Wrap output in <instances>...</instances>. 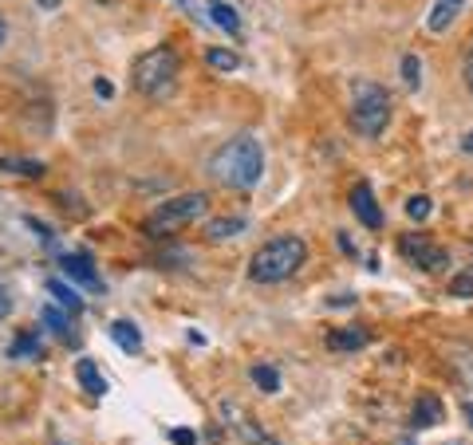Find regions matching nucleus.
Listing matches in <instances>:
<instances>
[{
    "instance_id": "obj_1",
    "label": "nucleus",
    "mask_w": 473,
    "mask_h": 445,
    "mask_svg": "<svg viewBox=\"0 0 473 445\" xmlns=\"http://www.w3.org/2000/svg\"><path fill=\"white\" fill-rule=\"evenodd\" d=\"M209 174L229 189H253L260 182V174H265V150H260V142L253 135H236L213 150Z\"/></svg>"
},
{
    "instance_id": "obj_2",
    "label": "nucleus",
    "mask_w": 473,
    "mask_h": 445,
    "mask_svg": "<svg viewBox=\"0 0 473 445\" xmlns=\"http://www.w3.org/2000/svg\"><path fill=\"white\" fill-rule=\"evenodd\" d=\"M304 260H307V245L300 237H272L253 252L248 276H253L257 284H280V280L300 272Z\"/></svg>"
},
{
    "instance_id": "obj_3",
    "label": "nucleus",
    "mask_w": 473,
    "mask_h": 445,
    "mask_svg": "<svg viewBox=\"0 0 473 445\" xmlns=\"http://www.w3.org/2000/svg\"><path fill=\"white\" fill-rule=\"evenodd\" d=\"M351 126L363 138H383L390 126V91L375 79H355L351 83Z\"/></svg>"
},
{
    "instance_id": "obj_4",
    "label": "nucleus",
    "mask_w": 473,
    "mask_h": 445,
    "mask_svg": "<svg viewBox=\"0 0 473 445\" xmlns=\"http://www.w3.org/2000/svg\"><path fill=\"white\" fill-rule=\"evenodd\" d=\"M177 64H182V59H177L170 44L150 47V52L135 64V91L150 95V99H166L177 83Z\"/></svg>"
},
{
    "instance_id": "obj_5",
    "label": "nucleus",
    "mask_w": 473,
    "mask_h": 445,
    "mask_svg": "<svg viewBox=\"0 0 473 445\" xmlns=\"http://www.w3.org/2000/svg\"><path fill=\"white\" fill-rule=\"evenodd\" d=\"M206 213H209V197L206 194H177L170 201H162L142 228H146V237H170V233H177V228L201 221Z\"/></svg>"
},
{
    "instance_id": "obj_6",
    "label": "nucleus",
    "mask_w": 473,
    "mask_h": 445,
    "mask_svg": "<svg viewBox=\"0 0 473 445\" xmlns=\"http://www.w3.org/2000/svg\"><path fill=\"white\" fill-rule=\"evenodd\" d=\"M398 252L407 257L414 268H422V272H446L449 268V257H446V248L442 245H434L426 233H407V237H398Z\"/></svg>"
},
{
    "instance_id": "obj_7",
    "label": "nucleus",
    "mask_w": 473,
    "mask_h": 445,
    "mask_svg": "<svg viewBox=\"0 0 473 445\" xmlns=\"http://www.w3.org/2000/svg\"><path fill=\"white\" fill-rule=\"evenodd\" d=\"M59 268H64L75 284L91 288V292H103V280H99V272H95V260L87 252H64V257H59Z\"/></svg>"
},
{
    "instance_id": "obj_8",
    "label": "nucleus",
    "mask_w": 473,
    "mask_h": 445,
    "mask_svg": "<svg viewBox=\"0 0 473 445\" xmlns=\"http://www.w3.org/2000/svg\"><path fill=\"white\" fill-rule=\"evenodd\" d=\"M351 213H355V217H359L367 228H383V209H378V201H375V194H371V186H355L351 189Z\"/></svg>"
},
{
    "instance_id": "obj_9",
    "label": "nucleus",
    "mask_w": 473,
    "mask_h": 445,
    "mask_svg": "<svg viewBox=\"0 0 473 445\" xmlns=\"http://www.w3.org/2000/svg\"><path fill=\"white\" fill-rule=\"evenodd\" d=\"M461 8H466V0H434V8L426 12V28H430L434 35H442L449 24L461 16Z\"/></svg>"
},
{
    "instance_id": "obj_10",
    "label": "nucleus",
    "mask_w": 473,
    "mask_h": 445,
    "mask_svg": "<svg viewBox=\"0 0 473 445\" xmlns=\"http://www.w3.org/2000/svg\"><path fill=\"white\" fill-rule=\"evenodd\" d=\"M442 399L438 394H422L418 402H414V430H434V426H442Z\"/></svg>"
},
{
    "instance_id": "obj_11",
    "label": "nucleus",
    "mask_w": 473,
    "mask_h": 445,
    "mask_svg": "<svg viewBox=\"0 0 473 445\" xmlns=\"http://www.w3.org/2000/svg\"><path fill=\"white\" fill-rule=\"evenodd\" d=\"M367 343H371V335L359 331V328H339V331H327V351H339V355L363 351Z\"/></svg>"
},
{
    "instance_id": "obj_12",
    "label": "nucleus",
    "mask_w": 473,
    "mask_h": 445,
    "mask_svg": "<svg viewBox=\"0 0 473 445\" xmlns=\"http://www.w3.org/2000/svg\"><path fill=\"white\" fill-rule=\"evenodd\" d=\"M75 379H79V387L87 390L91 399H103L106 387H111V382L103 379V370H99V363H95V359H79V363H75Z\"/></svg>"
},
{
    "instance_id": "obj_13",
    "label": "nucleus",
    "mask_w": 473,
    "mask_h": 445,
    "mask_svg": "<svg viewBox=\"0 0 473 445\" xmlns=\"http://www.w3.org/2000/svg\"><path fill=\"white\" fill-rule=\"evenodd\" d=\"M106 331H111V339L123 347L126 355H142V331L130 319H111V328H106Z\"/></svg>"
},
{
    "instance_id": "obj_14",
    "label": "nucleus",
    "mask_w": 473,
    "mask_h": 445,
    "mask_svg": "<svg viewBox=\"0 0 473 445\" xmlns=\"http://www.w3.org/2000/svg\"><path fill=\"white\" fill-rule=\"evenodd\" d=\"M40 319H44V328H52V331H55L64 343H75V331H71V319H67V311H64V308H55V304H44Z\"/></svg>"
},
{
    "instance_id": "obj_15",
    "label": "nucleus",
    "mask_w": 473,
    "mask_h": 445,
    "mask_svg": "<svg viewBox=\"0 0 473 445\" xmlns=\"http://www.w3.org/2000/svg\"><path fill=\"white\" fill-rule=\"evenodd\" d=\"M47 296H52L64 311H71V316H79V311H83V299H79V292H71L67 280H55V276H52V280H47Z\"/></svg>"
},
{
    "instance_id": "obj_16",
    "label": "nucleus",
    "mask_w": 473,
    "mask_h": 445,
    "mask_svg": "<svg viewBox=\"0 0 473 445\" xmlns=\"http://www.w3.org/2000/svg\"><path fill=\"white\" fill-rule=\"evenodd\" d=\"M209 16L217 28H225L229 35H241V16L233 12V5H225V0H209Z\"/></svg>"
},
{
    "instance_id": "obj_17",
    "label": "nucleus",
    "mask_w": 473,
    "mask_h": 445,
    "mask_svg": "<svg viewBox=\"0 0 473 445\" xmlns=\"http://www.w3.org/2000/svg\"><path fill=\"white\" fill-rule=\"evenodd\" d=\"M245 228H248L245 217H217L213 225H206V237L209 240H225V237H241Z\"/></svg>"
},
{
    "instance_id": "obj_18",
    "label": "nucleus",
    "mask_w": 473,
    "mask_h": 445,
    "mask_svg": "<svg viewBox=\"0 0 473 445\" xmlns=\"http://www.w3.org/2000/svg\"><path fill=\"white\" fill-rule=\"evenodd\" d=\"M35 355H40V335L35 331H20L8 343V359H35Z\"/></svg>"
},
{
    "instance_id": "obj_19",
    "label": "nucleus",
    "mask_w": 473,
    "mask_h": 445,
    "mask_svg": "<svg viewBox=\"0 0 473 445\" xmlns=\"http://www.w3.org/2000/svg\"><path fill=\"white\" fill-rule=\"evenodd\" d=\"M0 170L5 174H20V177H44L47 166L35 158H0Z\"/></svg>"
},
{
    "instance_id": "obj_20",
    "label": "nucleus",
    "mask_w": 473,
    "mask_h": 445,
    "mask_svg": "<svg viewBox=\"0 0 473 445\" xmlns=\"http://www.w3.org/2000/svg\"><path fill=\"white\" fill-rule=\"evenodd\" d=\"M248 379H253L257 390H265V394H277L280 390V370L268 367V363H257L253 370H248Z\"/></svg>"
},
{
    "instance_id": "obj_21",
    "label": "nucleus",
    "mask_w": 473,
    "mask_h": 445,
    "mask_svg": "<svg viewBox=\"0 0 473 445\" xmlns=\"http://www.w3.org/2000/svg\"><path fill=\"white\" fill-rule=\"evenodd\" d=\"M206 64L213 71H236V67H241V56L225 52V47H206Z\"/></svg>"
},
{
    "instance_id": "obj_22",
    "label": "nucleus",
    "mask_w": 473,
    "mask_h": 445,
    "mask_svg": "<svg viewBox=\"0 0 473 445\" xmlns=\"http://www.w3.org/2000/svg\"><path fill=\"white\" fill-rule=\"evenodd\" d=\"M402 79H407V87H410V91H418V87H422V59L414 56V52L402 56Z\"/></svg>"
},
{
    "instance_id": "obj_23",
    "label": "nucleus",
    "mask_w": 473,
    "mask_h": 445,
    "mask_svg": "<svg viewBox=\"0 0 473 445\" xmlns=\"http://www.w3.org/2000/svg\"><path fill=\"white\" fill-rule=\"evenodd\" d=\"M430 209H434L430 197H410L407 201V217L410 221H426V217H430Z\"/></svg>"
},
{
    "instance_id": "obj_24",
    "label": "nucleus",
    "mask_w": 473,
    "mask_h": 445,
    "mask_svg": "<svg viewBox=\"0 0 473 445\" xmlns=\"http://www.w3.org/2000/svg\"><path fill=\"white\" fill-rule=\"evenodd\" d=\"M449 296H473V276H458V280L449 284Z\"/></svg>"
},
{
    "instance_id": "obj_25",
    "label": "nucleus",
    "mask_w": 473,
    "mask_h": 445,
    "mask_svg": "<svg viewBox=\"0 0 473 445\" xmlns=\"http://www.w3.org/2000/svg\"><path fill=\"white\" fill-rule=\"evenodd\" d=\"M170 438H174V445H197V434L194 430H186V426H177Z\"/></svg>"
},
{
    "instance_id": "obj_26",
    "label": "nucleus",
    "mask_w": 473,
    "mask_h": 445,
    "mask_svg": "<svg viewBox=\"0 0 473 445\" xmlns=\"http://www.w3.org/2000/svg\"><path fill=\"white\" fill-rule=\"evenodd\" d=\"M95 95H99V99H115V83L111 79H95Z\"/></svg>"
},
{
    "instance_id": "obj_27",
    "label": "nucleus",
    "mask_w": 473,
    "mask_h": 445,
    "mask_svg": "<svg viewBox=\"0 0 473 445\" xmlns=\"http://www.w3.org/2000/svg\"><path fill=\"white\" fill-rule=\"evenodd\" d=\"M466 87H469V95H473V40H469V47H466Z\"/></svg>"
},
{
    "instance_id": "obj_28",
    "label": "nucleus",
    "mask_w": 473,
    "mask_h": 445,
    "mask_svg": "<svg viewBox=\"0 0 473 445\" xmlns=\"http://www.w3.org/2000/svg\"><path fill=\"white\" fill-rule=\"evenodd\" d=\"M8 311H12V299H8L5 288H0V319H8Z\"/></svg>"
},
{
    "instance_id": "obj_29",
    "label": "nucleus",
    "mask_w": 473,
    "mask_h": 445,
    "mask_svg": "<svg viewBox=\"0 0 473 445\" xmlns=\"http://www.w3.org/2000/svg\"><path fill=\"white\" fill-rule=\"evenodd\" d=\"M461 150H466V154H473V126L466 130V138H461Z\"/></svg>"
},
{
    "instance_id": "obj_30",
    "label": "nucleus",
    "mask_w": 473,
    "mask_h": 445,
    "mask_svg": "<svg viewBox=\"0 0 473 445\" xmlns=\"http://www.w3.org/2000/svg\"><path fill=\"white\" fill-rule=\"evenodd\" d=\"M40 8H59V0H35Z\"/></svg>"
},
{
    "instance_id": "obj_31",
    "label": "nucleus",
    "mask_w": 473,
    "mask_h": 445,
    "mask_svg": "<svg viewBox=\"0 0 473 445\" xmlns=\"http://www.w3.org/2000/svg\"><path fill=\"white\" fill-rule=\"evenodd\" d=\"M466 422L473 426V402H466Z\"/></svg>"
},
{
    "instance_id": "obj_32",
    "label": "nucleus",
    "mask_w": 473,
    "mask_h": 445,
    "mask_svg": "<svg viewBox=\"0 0 473 445\" xmlns=\"http://www.w3.org/2000/svg\"><path fill=\"white\" fill-rule=\"evenodd\" d=\"M0 44H5V20H0Z\"/></svg>"
},
{
    "instance_id": "obj_33",
    "label": "nucleus",
    "mask_w": 473,
    "mask_h": 445,
    "mask_svg": "<svg viewBox=\"0 0 473 445\" xmlns=\"http://www.w3.org/2000/svg\"><path fill=\"white\" fill-rule=\"evenodd\" d=\"M398 445H414V441H398Z\"/></svg>"
},
{
    "instance_id": "obj_34",
    "label": "nucleus",
    "mask_w": 473,
    "mask_h": 445,
    "mask_svg": "<svg viewBox=\"0 0 473 445\" xmlns=\"http://www.w3.org/2000/svg\"><path fill=\"white\" fill-rule=\"evenodd\" d=\"M446 445H461V441H446Z\"/></svg>"
},
{
    "instance_id": "obj_35",
    "label": "nucleus",
    "mask_w": 473,
    "mask_h": 445,
    "mask_svg": "<svg viewBox=\"0 0 473 445\" xmlns=\"http://www.w3.org/2000/svg\"><path fill=\"white\" fill-rule=\"evenodd\" d=\"M55 445H67V441H55Z\"/></svg>"
}]
</instances>
